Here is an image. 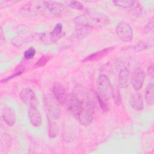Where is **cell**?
Wrapping results in <instances>:
<instances>
[{
  "instance_id": "cell-7",
  "label": "cell",
  "mask_w": 154,
  "mask_h": 154,
  "mask_svg": "<svg viewBox=\"0 0 154 154\" xmlns=\"http://www.w3.org/2000/svg\"><path fill=\"white\" fill-rule=\"evenodd\" d=\"M45 6L49 11L56 17H62L66 14L67 9L64 5L57 1H43Z\"/></svg>"
},
{
  "instance_id": "cell-21",
  "label": "cell",
  "mask_w": 154,
  "mask_h": 154,
  "mask_svg": "<svg viewBox=\"0 0 154 154\" xmlns=\"http://www.w3.org/2000/svg\"><path fill=\"white\" fill-rule=\"evenodd\" d=\"M112 3L119 7L123 8H129L132 7L135 1H112Z\"/></svg>"
},
{
  "instance_id": "cell-20",
  "label": "cell",
  "mask_w": 154,
  "mask_h": 154,
  "mask_svg": "<svg viewBox=\"0 0 154 154\" xmlns=\"http://www.w3.org/2000/svg\"><path fill=\"white\" fill-rule=\"evenodd\" d=\"M111 97L112 98L114 103L119 106L121 104L122 102V98L121 95L119 91V89L117 86H112V93H111Z\"/></svg>"
},
{
  "instance_id": "cell-25",
  "label": "cell",
  "mask_w": 154,
  "mask_h": 154,
  "mask_svg": "<svg viewBox=\"0 0 154 154\" xmlns=\"http://www.w3.org/2000/svg\"><path fill=\"white\" fill-rule=\"evenodd\" d=\"M97 100L99 104V106H100V108H102V109L103 112H107L109 111L110 106H109L108 101H106V100L100 99L99 98H97Z\"/></svg>"
},
{
  "instance_id": "cell-22",
  "label": "cell",
  "mask_w": 154,
  "mask_h": 154,
  "mask_svg": "<svg viewBox=\"0 0 154 154\" xmlns=\"http://www.w3.org/2000/svg\"><path fill=\"white\" fill-rule=\"evenodd\" d=\"M52 57L49 55H44L40 57V58L35 62L34 65V68H39L45 66L51 59Z\"/></svg>"
},
{
  "instance_id": "cell-10",
  "label": "cell",
  "mask_w": 154,
  "mask_h": 154,
  "mask_svg": "<svg viewBox=\"0 0 154 154\" xmlns=\"http://www.w3.org/2000/svg\"><path fill=\"white\" fill-rule=\"evenodd\" d=\"M145 80V73L143 70L140 67L137 68L131 77V82L134 89L138 91L141 89Z\"/></svg>"
},
{
  "instance_id": "cell-19",
  "label": "cell",
  "mask_w": 154,
  "mask_h": 154,
  "mask_svg": "<svg viewBox=\"0 0 154 154\" xmlns=\"http://www.w3.org/2000/svg\"><path fill=\"white\" fill-rule=\"evenodd\" d=\"M25 71V66L24 65H19L17 67H16L14 73L11 75L10 76H8L7 77H6L5 78H4L1 80V82H7L8 81L14 78H16V76H19L22 73H23Z\"/></svg>"
},
{
  "instance_id": "cell-17",
  "label": "cell",
  "mask_w": 154,
  "mask_h": 154,
  "mask_svg": "<svg viewBox=\"0 0 154 154\" xmlns=\"http://www.w3.org/2000/svg\"><path fill=\"white\" fill-rule=\"evenodd\" d=\"M154 85L153 83H149L145 89V100L148 105H153L154 103Z\"/></svg>"
},
{
  "instance_id": "cell-24",
  "label": "cell",
  "mask_w": 154,
  "mask_h": 154,
  "mask_svg": "<svg viewBox=\"0 0 154 154\" xmlns=\"http://www.w3.org/2000/svg\"><path fill=\"white\" fill-rule=\"evenodd\" d=\"M36 51L33 47H31L26 49L23 53V57L25 60H31L35 55Z\"/></svg>"
},
{
  "instance_id": "cell-29",
  "label": "cell",
  "mask_w": 154,
  "mask_h": 154,
  "mask_svg": "<svg viewBox=\"0 0 154 154\" xmlns=\"http://www.w3.org/2000/svg\"><path fill=\"white\" fill-rule=\"evenodd\" d=\"M0 41H1V45L3 44L2 43L5 41V35L4 34V31L2 29V28L1 27V29H0Z\"/></svg>"
},
{
  "instance_id": "cell-28",
  "label": "cell",
  "mask_w": 154,
  "mask_h": 154,
  "mask_svg": "<svg viewBox=\"0 0 154 154\" xmlns=\"http://www.w3.org/2000/svg\"><path fill=\"white\" fill-rule=\"evenodd\" d=\"M153 72H154V70H153V64H151L147 69V74L148 75H149L150 77H151L152 78H153Z\"/></svg>"
},
{
  "instance_id": "cell-18",
  "label": "cell",
  "mask_w": 154,
  "mask_h": 154,
  "mask_svg": "<svg viewBox=\"0 0 154 154\" xmlns=\"http://www.w3.org/2000/svg\"><path fill=\"white\" fill-rule=\"evenodd\" d=\"M48 126H49V136L50 138H53L57 137L58 132V128L55 122L56 120L48 117Z\"/></svg>"
},
{
  "instance_id": "cell-27",
  "label": "cell",
  "mask_w": 154,
  "mask_h": 154,
  "mask_svg": "<svg viewBox=\"0 0 154 154\" xmlns=\"http://www.w3.org/2000/svg\"><path fill=\"white\" fill-rule=\"evenodd\" d=\"M148 48H149V45L147 43H146L144 42H140L135 45V49L137 51H143L144 49H147Z\"/></svg>"
},
{
  "instance_id": "cell-2",
  "label": "cell",
  "mask_w": 154,
  "mask_h": 154,
  "mask_svg": "<svg viewBox=\"0 0 154 154\" xmlns=\"http://www.w3.org/2000/svg\"><path fill=\"white\" fill-rule=\"evenodd\" d=\"M75 25L80 29H94L103 27L109 22L108 17L99 12H87L74 19Z\"/></svg>"
},
{
  "instance_id": "cell-11",
  "label": "cell",
  "mask_w": 154,
  "mask_h": 154,
  "mask_svg": "<svg viewBox=\"0 0 154 154\" xmlns=\"http://www.w3.org/2000/svg\"><path fill=\"white\" fill-rule=\"evenodd\" d=\"M46 8L43 1H31L25 4L23 7V10L30 14H40Z\"/></svg>"
},
{
  "instance_id": "cell-1",
  "label": "cell",
  "mask_w": 154,
  "mask_h": 154,
  "mask_svg": "<svg viewBox=\"0 0 154 154\" xmlns=\"http://www.w3.org/2000/svg\"><path fill=\"white\" fill-rule=\"evenodd\" d=\"M72 93L76 95L81 100V110L77 117L78 119L82 125L89 126L94 117L97 106L93 91L82 85H77Z\"/></svg>"
},
{
  "instance_id": "cell-3",
  "label": "cell",
  "mask_w": 154,
  "mask_h": 154,
  "mask_svg": "<svg viewBox=\"0 0 154 154\" xmlns=\"http://www.w3.org/2000/svg\"><path fill=\"white\" fill-rule=\"evenodd\" d=\"M115 68L117 72L119 87L122 88H127L131 83L128 61L124 57L118 58L115 62Z\"/></svg>"
},
{
  "instance_id": "cell-4",
  "label": "cell",
  "mask_w": 154,
  "mask_h": 154,
  "mask_svg": "<svg viewBox=\"0 0 154 154\" xmlns=\"http://www.w3.org/2000/svg\"><path fill=\"white\" fill-rule=\"evenodd\" d=\"M97 98L108 101L111 97L112 85L108 78L104 74L99 76L96 82Z\"/></svg>"
},
{
  "instance_id": "cell-12",
  "label": "cell",
  "mask_w": 154,
  "mask_h": 154,
  "mask_svg": "<svg viewBox=\"0 0 154 154\" xmlns=\"http://www.w3.org/2000/svg\"><path fill=\"white\" fill-rule=\"evenodd\" d=\"M20 97L23 103L31 106H37V100L34 92L29 88H24L20 92Z\"/></svg>"
},
{
  "instance_id": "cell-6",
  "label": "cell",
  "mask_w": 154,
  "mask_h": 154,
  "mask_svg": "<svg viewBox=\"0 0 154 154\" xmlns=\"http://www.w3.org/2000/svg\"><path fill=\"white\" fill-rule=\"evenodd\" d=\"M116 34L123 42L129 43L132 40L133 31L131 26L125 21L119 22L116 27Z\"/></svg>"
},
{
  "instance_id": "cell-16",
  "label": "cell",
  "mask_w": 154,
  "mask_h": 154,
  "mask_svg": "<svg viewBox=\"0 0 154 154\" xmlns=\"http://www.w3.org/2000/svg\"><path fill=\"white\" fill-rule=\"evenodd\" d=\"M129 103L131 107L137 111H141L144 108L143 97L141 94L137 91L133 93L131 95Z\"/></svg>"
},
{
  "instance_id": "cell-8",
  "label": "cell",
  "mask_w": 154,
  "mask_h": 154,
  "mask_svg": "<svg viewBox=\"0 0 154 154\" xmlns=\"http://www.w3.org/2000/svg\"><path fill=\"white\" fill-rule=\"evenodd\" d=\"M54 96L60 105L64 104L67 99V94L65 87L60 82H56L52 87Z\"/></svg>"
},
{
  "instance_id": "cell-15",
  "label": "cell",
  "mask_w": 154,
  "mask_h": 154,
  "mask_svg": "<svg viewBox=\"0 0 154 154\" xmlns=\"http://www.w3.org/2000/svg\"><path fill=\"white\" fill-rule=\"evenodd\" d=\"M2 118L4 122L9 126H12L16 122V116L14 111L10 107L4 106L2 109Z\"/></svg>"
},
{
  "instance_id": "cell-23",
  "label": "cell",
  "mask_w": 154,
  "mask_h": 154,
  "mask_svg": "<svg viewBox=\"0 0 154 154\" xmlns=\"http://www.w3.org/2000/svg\"><path fill=\"white\" fill-rule=\"evenodd\" d=\"M68 7L72 9H75L77 10H82L84 9V5L83 4L80 2L79 1H72L69 2L68 3Z\"/></svg>"
},
{
  "instance_id": "cell-13",
  "label": "cell",
  "mask_w": 154,
  "mask_h": 154,
  "mask_svg": "<svg viewBox=\"0 0 154 154\" xmlns=\"http://www.w3.org/2000/svg\"><path fill=\"white\" fill-rule=\"evenodd\" d=\"M28 114L29 122L33 126L39 127L42 125V118L40 112L37 109V106H29Z\"/></svg>"
},
{
  "instance_id": "cell-5",
  "label": "cell",
  "mask_w": 154,
  "mask_h": 154,
  "mask_svg": "<svg viewBox=\"0 0 154 154\" xmlns=\"http://www.w3.org/2000/svg\"><path fill=\"white\" fill-rule=\"evenodd\" d=\"M44 103L48 116L51 119L57 120L61 117V109L59 106V103L51 94H48L44 99Z\"/></svg>"
},
{
  "instance_id": "cell-26",
  "label": "cell",
  "mask_w": 154,
  "mask_h": 154,
  "mask_svg": "<svg viewBox=\"0 0 154 154\" xmlns=\"http://www.w3.org/2000/svg\"><path fill=\"white\" fill-rule=\"evenodd\" d=\"M153 18H152L148 22V23H147L146 25L144 26V32L147 34V33L150 32L153 29Z\"/></svg>"
},
{
  "instance_id": "cell-14",
  "label": "cell",
  "mask_w": 154,
  "mask_h": 154,
  "mask_svg": "<svg viewBox=\"0 0 154 154\" xmlns=\"http://www.w3.org/2000/svg\"><path fill=\"white\" fill-rule=\"evenodd\" d=\"M114 49V47H107V48H103L100 51L95 52L87 56L82 60V62L87 63V62H93V61L99 60L102 58L103 57H105L106 55H107Z\"/></svg>"
},
{
  "instance_id": "cell-9",
  "label": "cell",
  "mask_w": 154,
  "mask_h": 154,
  "mask_svg": "<svg viewBox=\"0 0 154 154\" xmlns=\"http://www.w3.org/2000/svg\"><path fill=\"white\" fill-rule=\"evenodd\" d=\"M63 25L61 23H58L54 26L53 30L48 35L43 34L42 35L41 40L46 43H55L61 36L63 31Z\"/></svg>"
}]
</instances>
